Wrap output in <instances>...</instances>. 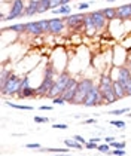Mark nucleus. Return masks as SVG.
<instances>
[{"label": "nucleus", "mask_w": 131, "mask_h": 156, "mask_svg": "<svg viewBox=\"0 0 131 156\" xmlns=\"http://www.w3.org/2000/svg\"><path fill=\"white\" fill-rule=\"evenodd\" d=\"M98 89H100V94L101 98L106 104H113L115 101H118V97L113 91V80L110 79V76H101L100 79V83H98Z\"/></svg>", "instance_id": "nucleus-1"}, {"label": "nucleus", "mask_w": 131, "mask_h": 156, "mask_svg": "<svg viewBox=\"0 0 131 156\" xmlns=\"http://www.w3.org/2000/svg\"><path fill=\"white\" fill-rule=\"evenodd\" d=\"M70 74L67 72H63L61 74L58 76V79L55 80V85L52 86V89L49 91V94L46 95V98H51V100H54V98H57V97H61L63 95V92H64V89L67 88V85L70 82Z\"/></svg>", "instance_id": "nucleus-2"}, {"label": "nucleus", "mask_w": 131, "mask_h": 156, "mask_svg": "<svg viewBox=\"0 0 131 156\" xmlns=\"http://www.w3.org/2000/svg\"><path fill=\"white\" fill-rule=\"evenodd\" d=\"M21 80H23L21 77H18L16 74L12 73L5 86H2V94L3 95H16L21 91Z\"/></svg>", "instance_id": "nucleus-3"}, {"label": "nucleus", "mask_w": 131, "mask_h": 156, "mask_svg": "<svg viewBox=\"0 0 131 156\" xmlns=\"http://www.w3.org/2000/svg\"><path fill=\"white\" fill-rule=\"evenodd\" d=\"M94 88V82L93 79H82L79 82V86H78V92H76V97H75V103L73 104H83L85 98L88 95V92Z\"/></svg>", "instance_id": "nucleus-4"}, {"label": "nucleus", "mask_w": 131, "mask_h": 156, "mask_svg": "<svg viewBox=\"0 0 131 156\" xmlns=\"http://www.w3.org/2000/svg\"><path fill=\"white\" fill-rule=\"evenodd\" d=\"M85 16H86V13H71L64 18V21L69 25V28L79 31V30L85 28Z\"/></svg>", "instance_id": "nucleus-5"}, {"label": "nucleus", "mask_w": 131, "mask_h": 156, "mask_svg": "<svg viewBox=\"0 0 131 156\" xmlns=\"http://www.w3.org/2000/svg\"><path fill=\"white\" fill-rule=\"evenodd\" d=\"M103 103H104V101H103V98H101L98 86H94V88L88 92V95H86L85 101H83V106H85V107H94V106H100V104H103Z\"/></svg>", "instance_id": "nucleus-6"}, {"label": "nucleus", "mask_w": 131, "mask_h": 156, "mask_svg": "<svg viewBox=\"0 0 131 156\" xmlns=\"http://www.w3.org/2000/svg\"><path fill=\"white\" fill-rule=\"evenodd\" d=\"M25 15V6H24V0H13L11 6V12L6 16V21H11L15 18H20Z\"/></svg>", "instance_id": "nucleus-7"}, {"label": "nucleus", "mask_w": 131, "mask_h": 156, "mask_svg": "<svg viewBox=\"0 0 131 156\" xmlns=\"http://www.w3.org/2000/svg\"><path fill=\"white\" fill-rule=\"evenodd\" d=\"M78 86H79V82L71 77L69 85H67V88L64 89V92L61 95L66 100V103H75V97H76V92H78Z\"/></svg>", "instance_id": "nucleus-8"}, {"label": "nucleus", "mask_w": 131, "mask_h": 156, "mask_svg": "<svg viewBox=\"0 0 131 156\" xmlns=\"http://www.w3.org/2000/svg\"><path fill=\"white\" fill-rule=\"evenodd\" d=\"M54 85H55V80H54V79H46V77H43L42 83L36 88V89H37V97H46L48 94H49V91L52 89Z\"/></svg>", "instance_id": "nucleus-9"}, {"label": "nucleus", "mask_w": 131, "mask_h": 156, "mask_svg": "<svg viewBox=\"0 0 131 156\" xmlns=\"http://www.w3.org/2000/svg\"><path fill=\"white\" fill-rule=\"evenodd\" d=\"M64 25H66V21L61 20V18H52L49 20V33L52 34H58L64 30Z\"/></svg>", "instance_id": "nucleus-10"}, {"label": "nucleus", "mask_w": 131, "mask_h": 156, "mask_svg": "<svg viewBox=\"0 0 131 156\" xmlns=\"http://www.w3.org/2000/svg\"><path fill=\"white\" fill-rule=\"evenodd\" d=\"M118 80L124 85V86H125V89H127V85H128V82L131 80L130 67H119L118 69Z\"/></svg>", "instance_id": "nucleus-11"}, {"label": "nucleus", "mask_w": 131, "mask_h": 156, "mask_svg": "<svg viewBox=\"0 0 131 156\" xmlns=\"http://www.w3.org/2000/svg\"><path fill=\"white\" fill-rule=\"evenodd\" d=\"M93 15V21H94L95 27H97V30H103L104 28V25H106V16L103 15L101 11H94V12H91Z\"/></svg>", "instance_id": "nucleus-12"}, {"label": "nucleus", "mask_w": 131, "mask_h": 156, "mask_svg": "<svg viewBox=\"0 0 131 156\" xmlns=\"http://www.w3.org/2000/svg\"><path fill=\"white\" fill-rule=\"evenodd\" d=\"M83 30L86 31L88 36H94L95 31H98L94 24V21H93V15L91 13H86V16H85V28Z\"/></svg>", "instance_id": "nucleus-13"}, {"label": "nucleus", "mask_w": 131, "mask_h": 156, "mask_svg": "<svg viewBox=\"0 0 131 156\" xmlns=\"http://www.w3.org/2000/svg\"><path fill=\"white\" fill-rule=\"evenodd\" d=\"M25 33H28V34H31V36H39V34H42L43 31H42V27L39 24V21H30V23H27L25 24Z\"/></svg>", "instance_id": "nucleus-14"}, {"label": "nucleus", "mask_w": 131, "mask_h": 156, "mask_svg": "<svg viewBox=\"0 0 131 156\" xmlns=\"http://www.w3.org/2000/svg\"><path fill=\"white\" fill-rule=\"evenodd\" d=\"M116 18H119V20H130L131 5H121L119 8H116Z\"/></svg>", "instance_id": "nucleus-15"}, {"label": "nucleus", "mask_w": 131, "mask_h": 156, "mask_svg": "<svg viewBox=\"0 0 131 156\" xmlns=\"http://www.w3.org/2000/svg\"><path fill=\"white\" fill-rule=\"evenodd\" d=\"M113 91H115V94L118 97V100H122V98H125L127 95V89H125V86L121 83L119 80H113Z\"/></svg>", "instance_id": "nucleus-16"}, {"label": "nucleus", "mask_w": 131, "mask_h": 156, "mask_svg": "<svg viewBox=\"0 0 131 156\" xmlns=\"http://www.w3.org/2000/svg\"><path fill=\"white\" fill-rule=\"evenodd\" d=\"M16 95L20 97V98H33V97H37V89L36 88H31V86H25Z\"/></svg>", "instance_id": "nucleus-17"}, {"label": "nucleus", "mask_w": 131, "mask_h": 156, "mask_svg": "<svg viewBox=\"0 0 131 156\" xmlns=\"http://www.w3.org/2000/svg\"><path fill=\"white\" fill-rule=\"evenodd\" d=\"M36 13H39V0H30V3L25 6V15L33 16Z\"/></svg>", "instance_id": "nucleus-18"}, {"label": "nucleus", "mask_w": 131, "mask_h": 156, "mask_svg": "<svg viewBox=\"0 0 131 156\" xmlns=\"http://www.w3.org/2000/svg\"><path fill=\"white\" fill-rule=\"evenodd\" d=\"M101 12L106 16L107 21H112L116 18V8H104V9H101Z\"/></svg>", "instance_id": "nucleus-19"}, {"label": "nucleus", "mask_w": 131, "mask_h": 156, "mask_svg": "<svg viewBox=\"0 0 131 156\" xmlns=\"http://www.w3.org/2000/svg\"><path fill=\"white\" fill-rule=\"evenodd\" d=\"M55 15H71V6L70 5H63L58 9H52Z\"/></svg>", "instance_id": "nucleus-20"}, {"label": "nucleus", "mask_w": 131, "mask_h": 156, "mask_svg": "<svg viewBox=\"0 0 131 156\" xmlns=\"http://www.w3.org/2000/svg\"><path fill=\"white\" fill-rule=\"evenodd\" d=\"M51 9V0H39V13H43Z\"/></svg>", "instance_id": "nucleus-21"}, {"label": "nucleus", "mask_w": 131, "mask_h": 156, "mask_svg": "<svg viewBox=\"0 0 131 156\" xmlns=\"http://www.w3.org/2000/svg\"><path fill=\"white\" fill-rule=\"evenodd\" d=\"M64 144H66L67 147H70V149H82V146H83V144L78 143L75 138H70V140L66 138V140H64Z\"/></svg>", "instance_id": "nucleus-22"}, {"label": "nucleus", "mask_w": 131, "mask_h": 156, "mask_svg": "<svg viewBox=\"0 0 131 156\" xmlns=\"http://www.w3.org/2000/svg\"><path fill=\"white\" fill-rule=\"evenodd\" d=\"M12 73L9 70H6V69H3L2 70V74H0V88L2 86H5V83L8 82V79H9V76H11Z\"/></svg>", "instance_id": "nucleus-23"}, {"label": "nucleus", "mask_w": 131, "mask_h": 156, "mask_svg": "<svg viewBox=\"0 0 131 156\" xmlns=\"http://www.w3.org/2000/svg\"><path fill=\"white\" fill-rule=\"evenodd\" d=\"M6 30H9V31H16V33H25V24L11 25V27H8Z\"/></svg>", "instance_id": "nucleus-24"}, {"label": "nucleus", "mask_w": 131, "mask_h": 156, "mask_svg": "<svg viewBox=\"0 0 131 156\" xmlns=\"http://www.w3.org/2000/svg\"><path fill=\"white\" fill-rule=\"evenodd\" d=\"M54 76H55V69L51 64H48L45 67V77L46 79H54Z\"/></svg>", "instance_id": "nucleus-25"}, {"label": "nucleus", "mask_w": 131, "mask_h": 156, "mask_svg": "<svg viewBox=\"0 0 131 156\" xmlns=\"http://www.w3.org/2000/svg\"><path fill=\"white\" fill-rule=\"evenodd\" d=\"M6 106H9L12 108H18V110H33L31 106H23V104H13V103H6Z\"/></svg>", "instance_id": "nucleus-26"}, {"label": "nucleus", "mask_w": 131, "mask_h": 156, "mask_svg": "<svg viewBox=\"0 0 131 156\" xmlns=\"http://www.w3.org/2000/svg\"><path fill=\"white\" fill-rule=\"evenodd\" d=\"M39 24L42 27V31L43 33H49V20H40Z\"/></svg>", "instance_id": "nucleus-27"}, {"label": "nucleus", "mask_w": 131, "mask_h": 156, "mask_svg": "<svg viewBox=\"0 0 131 156\" xmlns=\"http://www.w3.org/2000/svg\"><path fill=\"white\" fill-rule=\"evenodd\" d=\"M130 112V108L128 107H124V108H118V110H112V112H109V115H124V113H128Z\"/></svg>", "instance_id": "nucleus-28"}, {"label": "nucleus", "mask_w": 131, "mask_h": 156, "mask_svg": "<svg viewBox=\"0 0 131 156\" xmlns=\"http://www.w3.org/2000/svg\"><path fill=\"white\" fill-rule=\"evenodd\" d=\"M98 150H100L101 153H110V144H107V143L100 144V146H98Z\"/></svg>", "instance_id": "nucleus-29"}, {"label": "nucleus", "mask_w": 131, "mask_h": 156, "mask_svg": "<svg viewBox=\"0 0 131 156\" xmlns=\"http://www.w3.org/2000/svg\"><path fill=\"white\" fill-rule=\"evenodd\" d=\"M110 147H113V149H125V141H113V143H110Z\"/></svg>", "instance_id": "nucleus-30"}, {"label": "nucleus", "mask_w": 131, "mask_h": 156, "mask_svg": "<svg viewBox=\"0 0 131 156\" xmlns=\"http://www.w3.org/2000/svg\"><path fill=\"white\" fill-rule=\"evenodd\" d=\"M85 147L88 149V150H98V144L97 143H91V141H86V144H85Z\"/></svg>", "instance_id": "nucleus-31"}, {"label": "nucleus", "mask_w": 131, "mask_h": 156, "mask_svg": "<svg viewBox=\"0 0 131 156\" xmlns=\"http://www.w3.org/2000/svg\"><path fill=\"white\" fill-rule=\"evenodd\" d=\"M110 153H112V155H115V156H125L127 152H125L124 149H115V150H112Z\"/></svg>", "instance_id": "nucleus-32"}, {"label": "nucleus", "mask_w": 131, "mask_h": 156, "mask_svg": "<svg viewBox=\"0 0 131 156\" xmlns=\"http://www.w3.org/2000/svg\"><path fill=\"white\" fill-rule=\"evenodd\" d=\"M110 123L113 126H118V128H124L125 126V122L124 120H110Z\"/></svg>", "instance_id": "nucleus-33"}, {"label": "nucleus", "mask_w": 131, "mask_h": 156, "mask_svg": "<svg viewBox=\"0 0 131 156\" xmlns=\"http://www.w3.org/2000/svg\"><path fill=\"white\" fill-rule=\"evenodd\" d=\"M35 122L36 123H48L49 119L48 118H40V116H35Z\"/></svg>", "instance_id": "nucleus-34"}, {"label": "nucleus", "mask_w": 131, "mask_h": 156, "mask_svg": "<svg viewBox=\"0 0 131 156\" xmlns=\"http://www.w3.org/2000/svg\"><path fill=\"white\" fill-rule=\"evenodd\" d=\"M52 128H54V129H67L69 126H67L66 123H54Z\"/></svg>", "instance_id": "nucleus-35"}, {"label": "nucleus", "mask_w": 131, "mask_h": 156, "mask_svg": "<svg viewBox=\"0 0 131 156\" xmlns=\"http://www.w3.org/2000/svg\"><path fill=\"white\" fill-rule=\"evenodd\" d=\"M52 103H54L55 106H57V104L61 106V104H64V103H66V100H64L63 97H57V98H54V100H52Z\"/></svg>", "instance_id": "nucleus-36"}, {"label": "nucleus", "mask_w": 131, "mask_h": 156, "mask_svg": "<svg viewBox=\"0 0 131 156\" xmlns=\"http://www.w3.org/2000/svg\"><path fill=\"white\" fill-rule=\"evenodd\" d=\"M25 86H30V79L25 76V77H23V80H21V89L23 88H25Z\"/></svg>", "instance_id": "nucleus-37"}, {"label": "nucleus", "mask_w": 131, "mask_h": 156, "mask_svg": "<svg viewBox=\"0 0 131 156\" xmlns=\"http://www.w3.org/2000/svg\"><path fill=\"white\" fill-rule=\"evenodd\" d=\"M73 138H75V140H76L78 143H81V144H86V141H85V138H83L82 135H75Z\"/></svg>", "instance_id": "nucleus-38"}, {"label": "nucleus", "mask_w": 131, "mask_h": 156, "mask_svg": "<svg viewBox=\"0 0 131 156\" xmlns=\"http://www.w3.org/2000/svg\"><path fill=\"white\" fill-rule=\"evenodd\" d=\"M25 147H27V149H40V144H37V143H28V144H25Z\"/></svg>", "instance_id": "nucleus-39"}, {"label": "nucleus", "mask_w": 131, "mask_h": 156, "mask_svg": "<svg viewBox=\"0 0 131 156\" xmlns=\"http://www.w3.org/2000/svg\"><path fill=\"white\" fill-rule=\"evenodd\" d=\"M61 6V0H51V8H60Z\"/></svg>", "instance_id": "nucleus-40"}, {"label": "nucleus", "mask_w": 131, "mask_h": 156, "mask_svg": "<svg viewBox=\"0 0 131 156\" xmlns=\"http://www.w3.org/2000/svg\"><path fill=\"white\" fill-rule=\"evenodd\" d=\"M86 8H89V3H79V5H78V9H79V11H85Z\"/></svg>", "instance_id": "nucleus-41"}, {"label": "nucleus", "mask_w": 131, "mask_h": 156, "mask_svg": "<svg viewBox=\"0 0 131 156\" xmlns=\"http://www.w3.org/2000/svg\"><path fill=\"white\" fill-rule=\"evenodd\" d=\"M104 141H106L107 144L113 143V141H115V137H106V138H104Z\"/></svg>", "instance_id": "nucleus-42"}, {"label": "nucleus", "mask_w": 131, "mask_h": 156, "mask_svg": "<svg viewBox=\"0 0 131 156\" xmlns=\"http://www.w3.org/2000/svg\"><path fill=\"white\" fill-rule=\"evenodd\" d=\"M40 110H46V112H51L52 110V106H40Z\"/></svg>", "instance_id": "nucleus-43"}, {"label": "nucleus", "mask_w": 131, "mask_h": 156, "mask_svg": "<svg viewBox=\"0 0 131 156\" xmlns=\"http://www.w3.org/2000/svg\"><path fill=\"white\" fill-rule=\"evenodd\" d=\"M127 95L131 97V80L128 82V85H127Z\"/></svg>", "instance_id": "nucleus-44"}, {"label": "nucleus", "mask_w": 131, "mask_h": 156, "mask_svg": "<svg viewBox=\"0 0 131 156\" xmlns=\"http://www.w3.org/2000/svg\"><path fill=\"white\" fill-rule=\"evenodd\" d=\"M89 141H91V143H100V141H101V138H89Z\"/></svg>", "instance_id": "nucleus-45"}, {"label": "nucleus", "mask_w": 131, "mask_h": 156, "mask_svg": "<svg viewBox=\"0 0 131 156\" xmlns=\"http://www.w3.org/2000/svg\"><path fill=\"white\" fill-rule=\"evenodd\" d=\"M95 122H97V120L93 119V118H91V119H86V120H85V123H95Z\"/></svg>", "instance_id": "nucleus-46"}, {"label": "nucleus", "mask_w": 131, "mask_h": 156, "mask_svg": "<svg viewBox=\"0 0 131 156\" xmlns=\"http://www.w3.org/2000/svg\"><path fill=\"white\" fill-rule=\"evenodd\" d=\"M54 156H70L69 153H55Z\"/></svg>", "instance_id": "nucleus-47"}, {"label": "nucleus", "mask_w": 131, "mask_h": 156, "mask_svg": "<svg viewBox=\"0 0 131 156\" xmlns=\"http://www.w3.org/2000/svg\"><path fill=\"white\" fill-rule=\"evenodd\" d=\"M107 3H113V2H116V0H106Z\"/></svg>", "instance_id": "nucleus-48"}, {"label": "nucleus", "mask_w": 131, "mask_h": 156, "mask_svg": "<svg viewBox=\"0 0 131 156\" xmlns=\"http://www.w3.org/2000/svg\"><path fill=\"white\" fill-rule=\"evenodd\" d=\"M130 5H131V3H130Z\"/></svg>", "instance_id": "nucleus-49"}]
</instances>
